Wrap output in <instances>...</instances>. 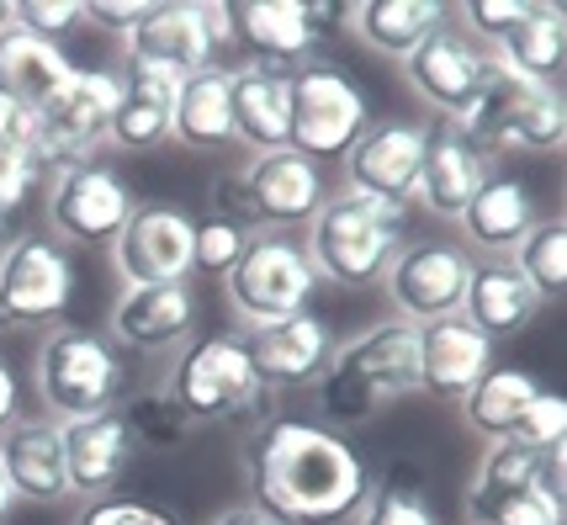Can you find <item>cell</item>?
Instances as JSON below:
<instances>
[{"instance_id": "obj_20", "label": "cell", "mask_w": 567, "mask_h": 525, "mask_svg": "<svg viewBox=\"0 0 567 525\" xmlns=\"http://www.w3.org/2000/svg\"><path fill=\"white\" fill-rule=\"evenodd\" d=\"M488 175H494V154L483 150L477 138H467L456 123L435 117L430 123V144H424V171H420V186H414V202L430 218L456 224L462 207L477 197V186Z\"/></svg>"}, {"instance_id": "obj_50", "label": "cell", "mask_w": 567, "mask_h": 525, "mask_svg": "<svg viewBox=\"0 0 567 525\" xmlns=\"http://www.w3.org/2000/svg\"><path fill=\"white\" fill-rule=\"evenodd\" d=\"M11 509H17V494H11V483H6V473H0V525L11 521Z\"/></svg>"}, {"instance_id": "obj_14", "label": "cell", "mask_w": 567, "mask_h": 525, "mask_svg": "<svg viewBox=\"0 0 567 525\" xmlns=\"http://www.w3.org/2000/svg\"><path fill=\"white\" fill-rule=\"evenodd\" d=\"M467 276H472V255L462 250V245H445V239H403V250L393 255L382 287H388V298H393L398 319L420 329V325H435V319L462 313Z\"/></svg>"}, {"instance_id": "obj_45", "label": "cell", "mask_w": 567, "mask_h": 525, "mask_svg": "<svg viewBox=\"0 0 567 525\" xmlns=\"http://www.w3.org/2000/svg\"><path fill=\"white\" fill-rule=\"evenodd\" d=\"M27 150H38V112H27V106L0 96V165Z\"/></svg>"}, {"instance_id": "obj_3", "label": "cell", "mask_w": 567, "mask_h": 525, "mask_svg": "<svg viewBox=\"0 0 567 525\" xmlns=\"http://www.w3.org/2000/svg\"><path fill=\"white\" fill-rule=\"evenodd\" d=\"M403 224H409V207L340 186L313 213L302 250L329 287H377L393 266V255L403 250Z\"/></svg>"}, {"instance_id": "obj_8", "label": "cell", "mask_w": 567, "mask_h": 525, "mask_svg": "<svg viewBox=\"0 0 567 525\" xmlns=\"http://www.w3.org/2000/svg\"><path fill=\"white\" fill-rule=\"evenodd\" d=\"M228 49H234V17L223 0H159L123 38L133 70H159L175 80L223 64Z\"/></svg>"}, {"instance_id": "obj_25", "label": "cell", "mask_w": 567, "mask_h": 525, "mask_svg": "<svg viewBox=\"0 0 567 525\" xmlns=\"http://www.w3.org/2000/svg\"><path fill=\"white\" fill-rule=\"evenodd\" d=\"M234 17V43L249 53L245 64H266V70H302L323 38L308 27V11L297 0H245L228 6Z\"/></svg>"}, {"instance_id": "obj_26", "label": "cell", "mask_w": 567, "mask_h": 525, "mask_svg": "<svg viewBox=\"0 0 567 525\" xmlns=\"http://www.w3.org/2000/svg\"><path fill=\"white\" fill-rule=\"evenodd\" d=\"M536 313H542V298L530 292V281L515 271L509 255L472 266L467 298H462V319H467L483 340H515V334L530 329Z\"/></svg>"}, {"instance_id": "obj_34", "label": "cell", "mask_w": 567, "mask_h": 525, "mask_svg": "<svg viewBox=\"0 0 567 525\" xmlns=\"http://www.w3.org/2000/svg\"><path fill=\"white\" fill-rule=\"evenodd\" d=\"M355 525H441L435 504H430V473L414 456L388 462V473L371 477L367 500L355 509Z\"/></svg>"}, {"instance_id": "obj_24", "label": "cell", "mask_w": 567, "mask_h": 525, "mask_svg": "<svg viewBox=\"0 0 567 525\" xmlns=\"http://www.w3.org/2000/svg\"><path fill=\"white\" fill-rule=\"evenodd\" d=\"M0 473L11 483L17 504H53L70 500V473H64V441L59 420L49 414H22L0 435Z\"/></svg>"}, {"instance_id": "obj_28", "label": "cell", "mask_w": 567, "mask_h": 525, "mask_svg": "<svg viewBox=\"0 0 567 525\" xmlns=\"http://www.w3.org/2000/svg\"><path fill=\"white\" fill-rule=\"evenodd\" d=\"M175 96H181V80L159 75V70H123V101H117V117L106 144L123 154H148L159 144L175 138Z\"/></svg>"}, {"instance_id": "obj_48", "label": "cell", "mask_w": 567, "mask_h": 525, "mask_svg": "<svg viewBox=\"0 0 567 525\" xmlns=\"http://www.w3.org/2000/svg\"><path fill=\"white\" fill-rule=\"evenodd\" d=\"M302 11H308V27L319 32L323 43H329V38H334V32L350 22V6H334V0H308Z\"/></svg>"}, {"instance_id": "obj_1", "label": "cell", "mask_w": 567, "mask_h": 525, "mask_svg": "<svg viewBox=\"0 0 567 525\" xmlns=\"http://www.w3.org/2000/svg\"><path fill=\"white\" fill-rule=\"evenodd\" d=\"M249 500L287 525H334L355 515L371 488L367 456L340 430L297 414H266L245 441Z\"/></svg>"}, {"instance_id": "obj_17", "label": "cell", "mask_w": 567, "mask_h": 525, "mask_svg": "<svg viewBox=\"0 0 567 525\" xmlns=\"http://www.w3.org/2000/svg\"><path fill=\"white\" fill-rule=\"evenodd\" d=\"M334 346H340V334L319 313H292V319H276V325L245 329V350L266 393H302V388H313L329 372Z\"/></svg>"}, {"instance_id": "obj_52", "label": "cell", "mask_w": 567, "mask_h": 525, "mask_svg": "<svg viewBox=\"0 0 567 525\" xmlns=\"http://www.w3.org/2000/svg\"><path fill=\"white\" fill-rule=\"evenodd\" d=\"M11 27V0H0V32Z\"/></svg>"}, {"instance_id": "obj_35", "label": "cell", "mask_w": 567, "mask_h": 525, "mask_svg": "<svg viewBox=\"0 0 567 525\" xmlns=\"http://www.w3.org/2000/svg\"><path fill=\"white\" fill-rule=\"evenodd\" d=\"M509 260H515V271L530 281V292L542 302L563 298V287H567V224H563V213H557V218H536V228L519 239Z\"/></svg>"}, {"instance_id": "obj_23", "label": "cell", "mask_w": 567, "mask_h": 525, "mask_svg": "<svg viewBox=\"0 0 567 525\" xmlns=\"http://www.w3.org/2000/svg\"><path fill=\"white\" fill-rule=\"evenodd\" d=\"M414 334H420V393L430 399L462 403L494 367V340H483L462 313L420 325Z\"/></svg>"}, {"instance_id": "obj_53", "label": "cell", "mask_w": 567, "mask_h": 525, "mask_svg": "<svg viewBox=\"0 0 567 525\" xmlns=\"http://www.w3.org/2000/svg\"><path fill=\"white\" fill-rule=\"evenodd\" d=\"M563 525H567V521H563Z\"/></svg>"}, {"instance_id": "obj_40", "label": "cell", "mask_w": 567, "mask_h": 525, "mask_svg": "<svg viewBox=\"0 0 567 525\" xmlns=\"http://www.w3.org/2000/svg\"><path fill=\"white\" fill-rule=\"evenodd\" d=\"M11 22L43 43H64L85 27V0H11Z\"/></svg>"}, {"instance_id": "obj_27", "label": "cell", "mask_w": 567, "mask_h": 525, "mask_svg": "<svg viewBox=\"0 0 567 525\" xmlns=\"http://www.w3.org/2000/svg\"><path fill=\"white\" fill-rule=\"evenodd\" d=\"M536 218H542V213H536L530 186H525L519 175L494 171L477 186V197L462 207L456 228L467 234V245H477V250H488V260H498V255H515V245L536 228Z\"/></svg>"}, {"instance_id": "obj_15", "label": "cell", "mask_w": 567, "mask_h": 525, "mask_svg": "<svg viewBox=\"0 0 567 525\" xmlns=\"http://www.w3.org/2000/svg\"><path fill=\"white\" fill-rule=\"evenodd\" d=\"M192 234L197 218L181 202H138L123 234L112 239V266L127 287L192 281Z\"/></svg>"}, {"instance_id": "obj_30", "label": "cell", "mask_w": 567, "mask_h": 525, "mask_svg": "<svg viewBox=\"0 0 567 525\" xmlns=\"http://www.w3.org/2000/svg\"><path fill=\"white\" fill-rule=\"evenodd\" d=\"M175 144L197 154H218L234 144V106H228V64L181 80L175 96Z\"/></svg>"}, {"instance_id": "obj_12", "label": "cell", "mask_w": 567, "mask_h": 525, "mask_svg": "<svg viewBox=\"0 0 567 525\" xmlns=\"http://www.w3.org/2000/svg\"><path fill=\"white\" fill-rule=\"evenodd\" d=\"M117 101H123L117 70H74L64 80V91L38 112V159L49 165V175L80 159H96V150L112 133Z\"/></svg>"}, {"instance_id": "obj_21", "label": "cell", "mask_w": 567, "mask_h": 525, "mask_svg": "<svg viewBox=\"0 0 567 525\" xmlns=\"http://www.w3.org/2000/svg\"><path fill=\"white\" fill-rule=\"evenodd\" d=\"M59 441H64V473H70L74 500H112V488L123 483V473L133 467V435H127L123 414H85V420H59Z\"/></svg>"}, {"instance_id": "obj_29", "label": "cell", "mask_w": 567, "mask_h": 525, "mask_svg": "<svg viewBox=\"0 0 567 525\" xmlns=\"http://www.w3.org/2000/svg\"><path fill=\"white\" fill-rule=\"evenodd\" d=\"M80 64L64 53V43H43V38L22 32L17 22L0 32V96L27 106V112H43L64 91V80Z\"/></svg>"}, {"instance_id": "obj_33", "label": "cell", "mask_w": 567, "mask_h": 525, "mask_svg": "<svg viewBox=\"0 0 567 525\" xmlns=\"http://www.w3.org/2000/svg\"><path fill=\"white\" fill-rule=\"evenodd\" d=\"M488 53H494L498 64H509L515 75L542 80V85H557V75H563V64H567L563 6H530V11H525V22H519L509 38H498Z\"/></svg>"}, {"instance_id": "obj_49", "label": "cell", "mask_w": 567, "mask_h": 525, "mask_svg": "<svg viewBox=\"0 0 567 525\" xmlns=\"http://www.w3.org/2000/svg\"><path fill=\"white\" fill-rule=\"evenodd\" d=\"M207 525H287V521H276L271 509H260L255 500H245V504H228L223 515H213Z\"/></svg>"}, {"instance_id": "obj_32", "label": "cell", "mask_w": 567, "mask_h": 525, "mask_svg": "<svg viewBox=\"0 0 567 525\" xmlns=\"http://www.w3.org/2000/svg\"><path fill=\"white\" fill-rule=\"evenodd\" d=\"M536 393H542L536 372H525V367H488L483 382L462 399V425H467L472 435H483L488 446H494V441H509L519 425V414H525V403L536 399Z\"/></svg>"}, {"instance_id": "obj_46", "label": "cell", "mask_w": 567, "mask_h": 525, "mask_svg": "<svg viewBox=\"0 0 567 525\" xmlns=\"http://www.w3.org/2000/svg\"><path fill=\"white\" fill-rule=\"evenodd\" d=\"M148 6H154V0H85V22L127 38V32L148 17Z\"/></svg>"}, {"instance_id": "obj_7", "label": "cell", "mask_w": 567, "mask_h": 525, "mask_svg": "<svg viewBox=\"0 0 567 525\" xmlns=\"http://www.w3.org/2000/svg\"><path fill=\"white\" fill-rule=\"evenodd\" d=\"M32 382H38V399L49 409V420H85V414L117 409L133 388V372H127V356L112 346L106 329L59 325L38 346Z\"/></svg>"}, {"instance_id": "obj_16", "label": "cell", "mask_w": 567, "mask_h": 525, "mask_svg": "<svg viewBox=\"0 0 567 525\" xmlns=\"http://www.w3.org/2000/svg\"><path fill=\"white\" fill-rule=\"evenodd\" d=\"M424 144H430V123H414V117H371V127L355 138V150L346 154V192L409 207L414 186H420V171H424Z\"/></svg>"}, {"instance_id": "obj_9", "label": "cell", "mask_w": 567, "mask_h": 525, "mask_svg": "<svg viewBox=\"0 0 567 525\" xmlns=\"http://www.w3.org/2000/svg\"><path fill=\"white\" fill-rule=\"evenodd\" d=\"M74 287L80 271L70 245H59L53 234H17L0 250V334L70 325Z\"/></svg>"}, {"instance_id": "obj_43", "label": "cell", "mask_w": 567, "mask_h": 525, "mask_svg": "<svg viewBox=\"0 0 567 525\" xmlns=\"http://www.w3.org/2000/svg\"><path fill=\"white\" fill-rule=\"evenodd\" d=\"M536 0H467L462 6V17H467V38H477L483 49L498 43V38H509L519 22H525V11H530Z\"/></svg>"}, {"instance_id": "obj_47", "label": "cell", "mask_w": 567, "mask_h": 525, "mask_svg": "<svg viewBox=\"0 0 567 525\" xmlns=\"http://www.w3.org/2000/svg\"><path fill=\"white\" fill-rule=\"evenodd\" d=\"M22 420V382H17V372H11V361L0 356V435Z\"/></svg>"}, {"instance_id": "obj_51", "label": "cell", "mask_w": 567, "mask_h": 525, "mask_svg": "<svg viewBox=\"0 0 567 525\" xmlns=\"http://www.w3.org/2000/svg\"><path fill=\"white\" fill-rule=\"evenodd\" d=\"M11 239H17V224H11V218H6V207H0V250H6Z\"/></svg>"}, {"instance_id": "obj_39", "label": "cell", "mask_w": 567, "mask_h": 525, "mask_svg": "<svg viewBox=\"0 0 567 525\" xmlns=\"http://www.w3.org/2000/svg\"><path fill=\"white\" fill-rule=\"evenodd\" d=\"M509 441H519L525 451H563L567 446V399L563 393L542 388L536 399L525 403V414H519V425Z\"/></svg>"}, {"instance_id": "obj_44", "label": "cell", "mask_w": 567, "mask_h": 525, "mask_svg": "<svg viewBox=\"0 0 567 525\" xmlns=\"http://www.w3.org/2000/svg\"><path fill=\"white\" fill-rule=\"evenodd\" d=\"M74 525H175V521L138 500H91L74 515Z\"/></svg>"}, {"instance_id": "obj_10", "label": "cell", "mask_w": 567, "mask_h": 525, "mask_svg": "<svg viewBox=\"0 0 567 525\" xmlns=\"http://www.w3.org/2000/svg\"><path fill=\"white\" fill-rule=\"evenodd\" d=\"M323 281L313 271V260L302 250V239L292 234H255L239 255V266L223 276V292H228V308L255 325H276V319H292V313H308V302Z\"/></svg>"}, {"instance_id": "obj_11", "label": "cell", "mask_w": 567, "mask_h": 525, "mask_svg": "<svg viewBox=\"0 0 567 525\" xmlns=\"http://www.w3.org/2000/svg\"><path fill=\"white\" fill-rule=\"evenodd\" d=\"M371 96L334 64L292 70V150L302 159H346L355 138L371 127Z\"/></svg>"}, {"instance_id": "obj_38", "label": "cell", "mask_w": 567, "mask_h": 525, "mask_svg": "<svg viewBox=\"0 0 567 525\" xmlns=\"http://www.w3.org/2000/svg\"><path fill=\"white\" fill-rule=\"evenodd\" d=\"M249 239H255L249 228L228 224V218H218V213L197 218V234H192V271L223 281V276L239 266V255H245Z\"/></svg>"}, {"instance_id": "obj_2", "label": "cell", "mask_w": 567, "mask_h": 525, "mask_svg": "<svg viewBox=\"0 0 567 525\" xmlns=\"http://www.w3.org/2000/svg\"><path fill=\"white\" fill-rule=\"evenodd\" d=\"M420 393V334L403 319L361 329L355 340L334 346L329 372L313 382V399H319V425L329 430H361L371 425L388 403Z\"/></svg>"}, {"instance_id": "obj_42", "label": "cell", "mask_w": 567, "mask_h": 525, "mask_svg": "<svg viewBox=\"0 0 567 525\" xmlns=\"http://www.w3.org/2000/svg\"><path fill=\"white\" fill-rule=\"evenodd\" d=\"M38 192H49V165L38 159V150L11 154V159L0 165V207H6V218L17 224V213L32 207Z\"/></svg>"}, {"instance_id": "obj_41", "label": "cell", "mask_w": 567, "mask_h": 525, "mask_svg": "<svg viewBox=\"0 0 567 525\" xmlns=\"http://www.w3.org/2000/svg\"><path fill=\"white\" fill-rule=\"evenodd\" d=\"M467 509V525H563L567 509L546 504L536 488L525 494H509V500H488V504H462Z\"/></svg>"}, {"instance_id": "obj_36", "label": "cell", "mask_w": 567, "mask_h": 525, "mask_svg": "<svg viewBox=\"0 0 567 525\" xmlns=\"http://www.w3.org/2000/svg\"><path fill=\"white\" fill-rule=\"evenodd\" d=\"M542 456H546V451H525L519 441H494V446H488V456L477 462V473H472L462 504H488V500H509V494L536 488Z\"/></svg>"}, {"instance_id": "obj_4", "label": "cell", "mask_w": 567, "mask_h": 525, "mask_svg": "<svg viewBox=\"0 0 567 525\" xmlns=\"http://www.w3.org/2000/svg\"><path fill=\"white\" fill-rule=\"evenodd\" d=\"M323 197H329L323 165L302 159L297 150L249 154L245 165L213 181V213L249 234H292V228L313 224Z\"/></svg>"}, {"instance_id": "obj_22", "label": "cell", "mask_w": 567, "mask_h": 525, "mask_svg": "<svg viewBox=\"0 0 567 525\" xmlns=\"http://www.w3.org/2000/svg\"><path fill=\"white\" fill-rule=\"evenodd\" d=\"M228 106L234 144H245L249 154L292 150V70L228 64Z\"/></svg>"}, {"instance_id": "obj_5", "label": "cell", "mask_w": 567, "mask_h": 525, "mask_svg": "<svg viewBox=\"0 0 567 525\" xmlns=\"http://www.w3.org/2000/svg\"><path fill=\"white\" fill-rule=\"evenodd\" d=\"M451 123V117H445ZM456 127L494 154H563L567 144V101L557 85L515 75L488 53V70L472 106L456 117Z\"/></svg>"}, {"instance_id": "obj_19", "label": "cell", "mask_w": 567, "mask_h": 525, "mask_svg": "<svg viewBox=\"0 0 567 525\" xmlns=\"http://www.w3.org/2000/svg\"><path fill=\"white\" fill-rule=\"evenodd\" d=\"M483 70H488V49L467 38L462 27H435L420 49L403 59V75L414 85V96L430 101L441 117H462L483 85Z\"/></svg>"}, {"instance_id": "obj_37", "label": "cell", "mask_w": 567, "mask_h": 525, "mask_svg": "<svg viewBox=\"0 0 567 525\" xmlns=\"http://www.w3.org/2000/svg\"><path fill=\"white\" fill-rule=\"evenodd\" d=\"M117 414H123V425H127V435H133L138 451H175L192 430H197L186 414H181V403H175L165 388L127 393V399L117 403Z\"/></svg>"}, {"instance_id": "obj_13", "label": "cell", "mask_w": 567, "mask_h": 525, "mask_svg": "<svg viewBox=\"0 0 567 525\" xmlns=\"http://www.w3.org/2000/svg\"><path fill=\"white\" fill-rule=\"evenodd\" d=\"M133 192L106 159H80L49 175V228L59 245H112L133 218Z\"/></svg>"}, {"instance_id": "obj_18", "label": "cell", "mask_w": 567, "mask_h": 525, "mask_svg": "<svg viewBox=\"0 0 567 525\" xmlns=\"http://www.w3.org/2000/svg\"><path fill=\"white\" fill-rule=\"evenodd\" d=\"M202 298L192 281H165V287H123V298L112 302L106 334L112 346L133 356H171L197 334Z\"/></svg>"}, {"instance_id": "obj_31", "label": "cell", "mask_w": 567, "mask_h": 525, "mask_svg": "<svg viewBox=\"0 0 567 525\" xmlns=\"http://www.w3.org/2000/svg\"><path fill=\"white\" fill-rule=\"evenodd\" d=\"M350 27L371 53L409 59L435 27H445V6L441 0H367V6H350Z\"/></svg>"}, {"instance_id": "obj_6", "label": "cell", "mask_w": 567, "mask_h": 525, "mask_svg": "<svg viewBox=\"0 0 567 525\" xmlns=\"http://www.w3.org/2000/svg\"><path fill=\"white\" fill-rule=\"evenodd\" d=\"M165 393L181 403L192 425H260L266 420V388L255 377V361L245 350V334L218 329V334H192Z\"/></svg>"}]
</instances>
